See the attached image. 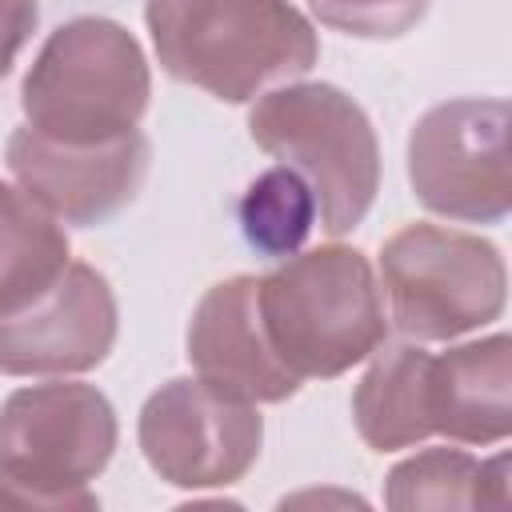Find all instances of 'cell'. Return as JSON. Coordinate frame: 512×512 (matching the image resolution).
I'll list each match as a JSON object with an SVG mask.
<instances>
[{
  "mask_svg": "<svg viewBox=\"0 0 512 512\" xmlns=\"http://www.w3.org/2000/svg\"><path fill=\"white\" fill-rule=\"evenodd\" d=\"M156 56L168 76L244 104L316 64L312 24L288 0H148Z\"/></svg>",
  "mask_w": 512,
  "mask_h": 512,
  "instance_id": "obj_1",
  "label": "cell"
},
{
  "mask_svg": "<svg viewBox=\"0 0 512 512\" xmlns=\"http://www.w3.org/2000/svg\"><path fill=\"white\" fill-rule=\"evenodd\" d=\"M272 352L300 380H328L368 360L384 336V296L364 252L324 244L288 256L256 280Z\"/></svg>",
  "mask_w": 512,
  "mask_h": 512,
  "instance_id": "obj_2",
  "label": "cell"
},
{
  "mask_svg": "<svg viewBox=\"0 0 512 512\" xmlns=\"http://www.w3.org/2000/svg\"><path fill=\"white\" fill-rule=\"evenodd\" d=\"M152 76L136 36L104 16L60 24L20 84L28 128L64 144H104L136 132Z\"/></svg>",
  "mask_w": 512,
  "mask_h": 512,
  "instance_id": "obj_3",
  "label": "cell"
},
{
  "mask_svg": "<svg viewBox=\"0 0 512 512\" xmlns=\"http://www.w3.org/2000/svg\"><path fill=\"white\" fill-rule=\"evenodd\" d=\"M116 452V412L92 384L52 380L0 404V508H96V480Z\"/></svg>",
  "mask_w": 512,
  "mask_h": 512,
  "instance_id": "obj_4",
  "label": "cell"
},
{
  "mask_svg": "<svg viewBox=\"0 0 512 512\" xmlns=\"http://www.w3.org/2000/svg\"><path fill=\"white\" fill-rule=\"evenodd\" d=\"M252 140L312 188L320 228L352 232L380 188V148L364 108L336 84H284L248 112Z\"/></svg>",
  "mask_w": 512,
  "mask_h": 512,
  "instance_id": "obj_5",
  "label": "cell"
},
{
  "mask_svg": "<svg viewBox=\"0 0 512 512\" xmlns=\"http://www.w3.org/2000/svg\"><path fill=\"white\" fill-rule=\"evenodd\" d=\"M396 328L412 344L456 340L504 312L508 272L492 240L444 224H408L380 248Z\"/></svg>",
  "mask_w": 512,
  "mask_h": 512,
  "instance_id": "obj_6",
  "label": "cell"
},
{
  "mask_svg": "<svg viewBox=\"0 0 512 512\" xmlns=\"http://www.w3.org/2000/svg\"><path fill=\"white\" fill-rule=\"evenodd\" d=\"M408 180L436 216L500 224L512 204L508 104L464 96L428 108L408 136Z\"/></svg>",
  "mask_w": 512,
  "mask_h": 512,
  "instance_id": "obj_7",
  "label": "cell"
},
{
  "mask_svg": "<svg viewBox=\"0 0 512 512\" xmlns=\"http://www.w3.org/2000/svg\"><path fill=\"white\" fill-rule=\"evenodd\" d=\"M140 448L152 472L176 488H228L260 456L264 420L256 404L180 376L140 408Z\"/></svg>",
  "mask_w": 512,
  "mask_h": 512,
  "instance_id": "obj_8",
  "label": "cell"
},
{
  "mask_svg": "<svg viewBox=\"0 0 512 512\" xmlns=\"http://www.w3.org/2000/svg\"><path fill=\"white\" fill-rule=\"evenodd\" d=\"M12 180L60 224L96 228L128 208L148 176V140L128 132L104 144H64L36 128H16L8 136Z\"/></svg>",
  "mask_w": 512,
  "mask_h": 512,
  "instance_id": "obj_9",
  "label": "cell"
},
{
  "mask_svg": "<svg viewBox=\"0 0 512 512\" xmlns=\"http://www.w3.org/2000/svg\"><path fill=\"white\" fill-rule=\"evenodd\" d=\"M112 344L116 296L84 260H68L36 300L0 316V372L8 376L88 372L104 364Z\"/></svg>",
  "mask_w": 512,
  "mask_h": 512,
  "instance_id": "obj_10",
  "label": "cell"
},
{
  "mask_svg": "<svg viewBox=\"0 0 512 512\" xmlns=\"http://www.w3.org/2000/svg\"><path fill=\"white\" fill-rule=\"evenodd\" d=\"M188 360L204 384L248 404H280L300 388V376L268 344L256 276L220 280L200 296L188 324Z\"/></svg>",
  "mask_w": 512,
  "mask_h": 512,
  "instance_id": "obj_11",
  "label": "cell"
},
{
  "mask_svg": "<svg viewBox=\"0 0 512 512\" xmlns=\"http://www.w3.org/2000/svg\"><path fill=\"white\" fill-rule=\"evenodd\" d=\"M512 340L504 332L428 360L432 432L456 444H500L512 432Z\"/></svg>",
  "mask_w": 512,
  "mask_h": 512,
  "instance_id": "obj_12",
  "label": "cell"
},
{
  "mask_svg": "<svg viewBox=\"0 0 512 512\" xmlns=\"http://www.w3.org/2000/svg\"><path fill=\"white\" fill-rule=\"evenodd\" d=\"M428 352L416 344L384 348L352 392L356 432L376 452L420 444L432 432L428 420Z\"/></svg>",
  "mask_w": 512,
  "mask_h": 512,
  "instance_id": "obj_13",
  "label": "cell"
},
{
  "mask_svg": "<svg viewBox=\"0 0 512 512\" xmlns=\"http://www.w3.org/2000/svg\"><path fill=\"white\" fill-rule=\"evenodd\" d=\"M68 268V236L20 184L0 180V316L36 300Z\"/></svg>",
  "mask_w": 512,
  "mask_h": 512,
  "instance_id": "obj_14",
  "label": "cell"
},
{
  "mask_svg": "<svg viewBox=\"0 0 512 512\" xmlns=\"http://www.w3.org/2000/svg\"><path fill=\"white\" fill-rule=\"evenodd\" d=\"M388 508H504L508 460H476L460 448H424L388 472Z\"/></svg>",
  "mask_w": 512,
  "mask_h": 512,
  "instance_id": "obj_15",
  "label": "cell"
},
{
  "mask_svg": "<svg viewBox=\"0 0 512 512\" xmlns=\"http://www.w3.org/2000/svg\"><path fill=\"white\" fill-rule=\"evenodd\" d=\"M316 220V200H312V188L304 184L300 172L292 168H272L264 172L244 204H240V224H244V236L268 252V256H284L292 252L308 228Z\"/></svg>",
  "mask_w": 512,
  "mask_h": 512,
  "instance_id": "obj_16",
  "label": "cell"
},
{
  "mask_svg": "<svg viewBox=\"0 0 512 512\" xmlns=\"http://www.w3.org/2000/svg\"><path fill=\"white\" fill-rule=\"evenodd\" d=\"M320 24L360 36V40H396L420 24L428 0H308Z\"/></svg>",
  "mask_w": 512,
  "mask_h": 512,
  "instance_id": "obj_17",
  "label": "cell"
},
{
  "mask_svg": "<svg viewBox=\"0 0 512 512\" xmlns=\"http://www.w3.org/2000/svg\"><path fill=\"white\" fill-rule=\"evenodd\" d=\"M36 0H0V76L12 72L20 48L32 40L36 32Z\"/></svg>",
  "mask_w": 512,
  "mask_h": 512,
  "instance_id": "obj_18",
  "label": "cell"
}]
</instances>
